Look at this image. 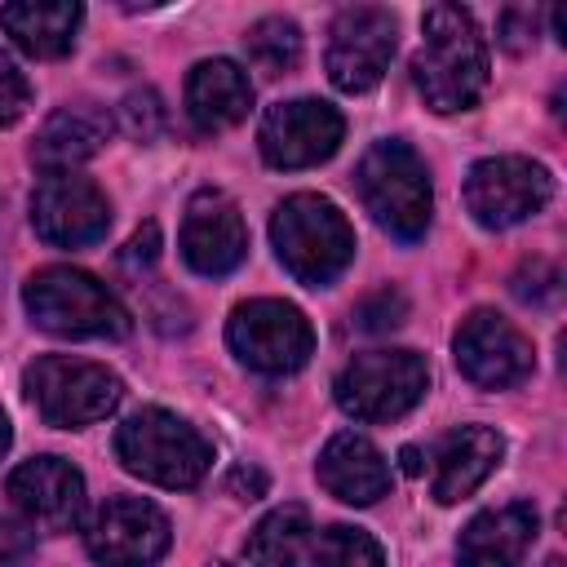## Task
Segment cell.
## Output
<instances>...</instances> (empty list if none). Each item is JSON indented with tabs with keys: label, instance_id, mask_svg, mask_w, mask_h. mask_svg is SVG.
<instances>
[{
	"label": "cell",
	"instance_id": "obj_37",
	"mask_svg": "<svg viewBox=\"0 0 567 567\" xmlns=\"http://www.w3.org/2000/svg\"><path fill=\"white\" fill-rule=\"evenodd\" d=\"M213 567H230V563H213Z\"/></svg>",
	"mask_w": 567,
	"mask_h": 567
},
{
	"label": "cell",
	"instance_id": "obj_32",
	"mask_svg": "<svg viewBox=\"0 0 567 567\" xmlns=\"http://www.w3.org/2000/svg\"><path fill=\"white\" fill-rule=\"evenodd\" d=\"M155 257H159V226H155V221H146V226H142V230H133V239L124 244L120 266H124L128 275H142V270H151V266H155Z\"/></svg>",
	"mask_w": 567,
	"mask_h": 567
},
{
	"label": "cell",
	"instance_id": "obj_17",
	"mask_svg": "<svg viewBox=\"0 0 567 567\" xmlns=\"http://www.w3.org/2000/svg\"><path fill=\"white\" fill-rule=\"evenodd\" d=\"M505 456V439L487 425H456L430 447V492L439 505L470 496Z\"/></svg>",
	"mask_w": 567,
	"mask_h": 567
},
{
	"label": "cell",
	"instance_id": "obj_33",
	"mask_svg": "<svg viewBox=\"0 0 567 567\" xmlns=\"http://www.w3.org/2000/svg\"><path fill=\"white\" fill-rule=\"evenodd\" d=\"M226 487H230L235 496L252 501V496H261V492H266V474H261V470H248V465H235V470H230V478H226Z\"/></svg>",
	"mask_w": 567,
	"mask_h": 567
},
{
	"label": "cell",
	"instance_id": "obj_28",
	"mask_svg": "<svg viewBox=\"0 0 567 567\" xmlns=\"http://www.w3.org/2000/svg\"><path fill=\"white\" fill-rule=\"evenodd\" d=\"M27 106H31V84H27V75L18 71V62L0 49V128L18 124V120L27 115Z\"/></svg>",
	"mask_w": 567,
	"mask_h": 567
},
{
	"label": "cell",
	"instance_id": "obj_24",
	"mask_svg": "<svg viewBox=\"0 0 567 567\" xmlns=\"http://www.w3.org/2000/svg\"><path fill=\"white\" fill-rule=\"evenodd\" d=\"M244 49L266 75H284L301 62V31H297L292 18H261V22L248 27Z\"/></svg>",
	"mask_w": 567,
	"mask_h": 567
},
{
	"label": "cell",
	"instance_id": "obj_26",
	"mask_svg": "<svg viewBox=\"0 0 567 567\" xmlns=\"http://www.w3.org/2000/svg\"><path fill=\"white\" fill-rule=\"evenodd\" d=\"M120 124L133 142H155L159 128H164V106H159V93L155 89H133L124 102H120Z\"/></svg>",
	"mask_w": 567,
	"mask_h": 567
},
{
	"label": "cell",
	"instance_id": "obj_16",
	"mask_svg": "<svg viewBox=\"0 0 567 567\" xmlns=\"http://www.w3.org/2000/svg\"><path fill=\"white\" fill-rule=\"evenodd\" d=\"M9 496L40 532H71L84 509V478L62 456H31L9 474Z\"/></svg>",
	"mask_w": 567,
	"mask_h": 567
},
{
	"label": "cell",
	"instance_id": "obj_6",
	"mask_svg": "<svg viewBox=\"0 0 567 567\" xmlns=\"http://www.w3.org/2000/svg\"><path fill=\"white\" fill-rule=\"evenodd\" d=\"M22 385H27V399L35 403V412L58 430H80V425L111 416L124 394L115 372H106L102 363H89V359H71V354L35 359L22 372Z\"/></svg>",
	"mask_w": 567,
	"mask_h": 567
},
{
	"label": "cell",
	"instance_id": "obj_13",
	"mask_svg": "<svg viewBox=\"0 0 567 567\" xmlns=\"http://www.w3.org/2000/svg\"><path fill=\"white\" fill-rule=\"evenodd\" d=\"M394 58V18L377 4L341 9L328 31V80L341 93L372 89Z\"/></svg>",
	"mask_w": 567,
	"mask_h": 567
},
{
	"label": "cell",
	"instance_id": "obj_20",
	"mask_svg": "<svg viewBox=\"0 0 567 567\" xmlns=\"http://www.w3.org/2000/svg\"><path fill=\"white\" fill-rule=\"evenodd\" d=\"M111 137V115L80 102V106H62L44 120V128L35 133L31 159L44 173H75L84 159H93Z\"/></svg>",
	"mask_w": 567,
	"mask_h": 567
},
{
	"label": "cell",
	"instance_id": "obj_12",
	"mask_svg": "<svg viewBox=\"0 0 567 567\" xmlns=\"http://www.w3.org/2000/svg\"><path fill=\"white\" fill-rule=\"evenodd\" d=\"M31 226L44 244L84 248V244H97L106 235L111 204L80 173H44L40 186L31 190Z\"/></svg>",
	"mask_w": 567,
	"mask_h": 567
},
{
	"label": "cell",
	"instance_id": "obj_18",
	"mask_svg": "<svg viewBox=\"0 0 567 567\" xmlns=\"http://www.w3.org/2000/svg\"><path fill=\"white\" fill-rule=\"evenodd\" d=\"M532 540H536V509L527 501H509L465 523L456 540V558L461 567H523Z\"/></svg>",
	"mask_w": 567,
	"mask_h": 567
},
{
	"label": "cell",
	"instance_id": "obj_22",
	"mask_svg": "<svg viewBox=\"0 0 567 567\" xmlns=\"http://www.w3.org/2000/svg\"><path fill=\"white\" fill-rule=\"evenodd\" d=\"M84 9L71 0H13L0 9V27L31 58H62L75 44Z\"/></svg>",
	"mask_w": 567,
	"mask_h": 567
},
{
	"label": "cell",
	"instance_id": "obj_15",
	"mask_svg": "<svg viewBox=\"0 0 567 567\" xmlns=\"http://www.w3.org/2000/svg\"><path fill=\"white\" fill-rule=\"evenodd\" d=\"M248 252V226L239 204L221 190H195L182 217V257L195 275H230Z\"/></svg>",
	"mask_w": 567,
	"mask_h": 567
},
{
	"label": "cell",
	"instance_id": "obj_21",
	"mask_svg": "<svg viewBox=\"0 0 567 567\" xmlns=\"http://www.w3.org/2000/svg\"><path fill=\"white\" fill-rule=\"evenodd\" d=\"M248 106H252V84L239 62L208 58L186 75V111H190L195 128L221 133V128L239 124L248 115Z\"/></svg>",
	"mask_w": 567,
	"mask_h": 567
},
{
	"label": "cell",
	"instance_id": "obj_1",
	"mask_svg": "<svg viewBox=\"0 0 567 567\" xmlns=\"http://www.w3.org/2000/svg\"><path fill=\"white\" fill-rule=\"evenodd\" d=\"M412 80L439 115L465 111L487 89V44L478 22L461 4H430L421 18V49L412 58Z\"/></svg>",
	"mask_w": 567,
	"mask_h": 567
},
{
	"label": "cell",
	"instance_id": "obj_29",
	"mask_svg": "<svg viewBox=\"0 0 567 567\" xmlns=\"http://www.w3.org/2000/svg\"><path fill=\"white\" fill-rule=\"evenodd\" d=\"M514 297L518 301H532V306H549L558 297V270L549 261H532L514 275Z\"/></svg>",
	"mask_w": 567,
	"mask_h": 567
},
{
	"label": "cell",
	"instance_id": "obj_31",
	"mask_svg": "<svg viewBox=\"0 0 567 567\" xmlns=\"http://www.w3.org/2000/svg\"><path fill=\"white\" fill-rule=\"evenodd\" d=\"M35 549V536L13 514H0V567H27Z\"/></svg>",
	"mask_w": 567,
	"mask_h": 567
},
{
	"label": "cell",
	"instance_id": "obj_25",
	"mask_svg": "<svg viewBox=\"0 0 567 567\" xmlns=\"http://www.w3.org/2000/svg\"><path fill=\"white\" fill-rule=\"evenodd\" d=\"M315 567H385V554L363 527L332 523L315 540Z\"/></svg>",
	"mask_w": 567,
	"mask_h": 567
},
{
	"label": "cell",
	"instance_id": "obj_5",
	"mask_svg": "<svg viewBox=\"0 0 567 567\" xmlns=\"http://www.w3.org/2000/svg\"><path fill=\"white\" fill-rule=\"evenodd\" d=\"M27 315L53 337H124L128 310L120 297L75 266H44L22 288Z\"/></svg>",
	"mask_w": 567,
	"mask_h": 567
},
{
	"label": "cell",
	"instance_id": "obj_34",
	"mask_svg": "<svg viewBox=\"0 0 567 567\" xmlns=\"http://www.w3.org/2000/svg\"><path fill=\"white\" fill-rule=\"evenodd\" d=\"M399 461H403V470H408V474H421V470H425V465H421V447H403V452H399Z\"/></svg>",
	"mask_w": 567,
	"mask_h": 567
},
{
	"label": "cell",
	"instance_id": "obj_4",
	"mask_svg": "<svg viewBox=\"0 0 567 567\" xmlns=\"http://www.w3.org/2000/svg\"><path fill=\"white\" fill-rule=\"evenodd\" d=\"M354 186H359V199L381 230H390L403 244L425 235L434 195H430L425 159L408 142H377L359 159Z\"/></svg>",
	"mask_w": 567,
	"mask_h": 567
},
{
	"label": "cell",
	"instance_id": "obj_10",
	"mask_svg": "<svg viewBox=\"0 0 567 567\" xmlns=\"http://www.w3.org/2000/svg\"><path fill=\"white\" fill-rule=\"evenodd\" d=\"M168 540V518L142 496H111L84 527V545L102 567H151L164 558Z\"/></svg>",
	"mask_w": 567,
	"mask_h": 567
},
{
	"label": "cell",
	"instance_id": "obj_9",
	"mask_svg": "<svg viewBox=\"0 0 567 567\" xmlns=\"http://www.w3.org/2000/svg\"><path fill=\"white\" fill-rule=\"evenodd\" d=\"M554 195V177L545 164L527 155H492L478 159L465 177V208L474 213L478 226L505 230L540 213Z\"/></svg>",
	"mask_w": 567,
	"mask_h": 567
},
{
	"label": "cell",
	"instance_id": "obj_3",
	"mask_svg": "<svg viewBox=\"0 0 567 567\" xmlns=\"http://www.w3.org/2000/svg\"><path fill=\"white\" fill-rule=\"evenodd\" d=\"M115 456L124 461L128 474L159 487H195L213 465L208 439L168 408L133 412L115 430Z\"/></svg>",
	"mask_w": 567,
	"mask_h": 567
},
{
	"label": "cell",
	"instance_id": "obj_7",
	"mask_svg": "<svg viewBox=\"0 0 567 567\" xmlns=\"http://www.w3.org/2000/svg\"><path fill=\"white\" fill-rule=\"evenodd\" d=\"M337 403L354 421H394L430 390V368L416 350H368L337 372Z\"/></svg>",
	"mask_w": 567,
	"mask_h": 567
},
{
	"label": "cell",
	"instance_id": "obj_35",
	"mask_svg": "<svg viewBox=\"0 0 567 567\" xmlns=\"http://www.w3.org/2000/svg\"><path fill=\"white\" fill-rule=\"evenodd\" d=\"M9 452V421H4V412H0V456Z\"/></svg>",
	"mask_w": 567,
	"mask_h": 567
},
{
	"label": "cell",
	"instance_id": "obj_23",
	"mask_svg": "<svg viewBox=\"0 0 567 567\" xmlns=\"http://www.w3.org/2000/svg\"><path fill=\"white\" fill-rule=\"evenodd\" d=\"M310 532V514L306 505H279L270 509L244 540L239 567H297L301 545Z\"/></svg>",
	"mask_w": 567,
	"mask_h": 567
},
{
	"label": "cell",
	"instance_id": "obj_19",
	"mask_svg": "<svg viewBox=\"0 0 567 567\" xmlns=\"http://www.w3.org/2000/svg\"><path fill=\"white\" fill-rule=\"evenodd\" d=\"M319 483L346 505H372L390 492V465L372 439L341 430L319 452Z\"/></svg>",
	"mask_w": 567,
	"mask_h": 567
},
{
	"label": "cell",
	"instance_id": "obj_27",
	"mask_svg": "<svg viewBox=\"0 0 567 567\" xmlns=\"http://www.w3.org/2000/svg\"><path fill=\"white\" fill-rule=\"evenodd\" d=\"M403 315H408V301H403V292H394V288H377V292H368V297L354 306V323H359L363 332H390V328L403 323Z\"/></svg>",
	"mask_w": 567,
	"mask_h": 567
},
{
	"label": "cell",
	"instance_id": "obj_36",
	"mask_svg": "<svg viewBox=\"0 0 567 567\" xmlns=\"http://www.w3.org/2000/svg\"><path fill=\"white\" fill-rule=\"evenodd\" d=\"M545 567H563V563H558V558H549V563H545Z\"/></svg>",
	"mask_w": 567,
	"mask_h": 567
},
{
	"label": "cell",
	"instance_id": "obj_14",
	"mask_svg": "<svg viewBox=\"0 0 567 567\" xmlns=\"http://www.w3.org/2000/svg\"><path fill=\"white\" fill-rule=\"evenodd\" d=\"M456 368L483 390H509L532 372V341L496 310H474L456 328Z\"/></svg>",
	"mask_w": 567,
	"mask_h": 567
},
{
	"label": "cell",
	"instance_id": "obj_2",
	"mask_svg": "<svg viewBox=\"0 0 567 567\" xmlns=\"http://www.w3.org/2000/svg\"><path fill=\"white\" fill-rule=\"evenodd\" d=\"M270 239L284 270L306 288L332 284L354 257V230L323 195H288L270 217Z\"/></svg>",
	"mask_w": 567,
	"mask_h": 567
},
{
	"label": "cell",
	"instance_id": "obj_11",
	"mask_svg": "<svg viewBox=\"0 0 567 567\" xmlns=\"http://www.w3.org/2000/svg\"><path fill=\"white\" fill-rule=\"evenodd\" d=\"M346 120L337 106L319 97H297V102H275L261 115V159L270 168H310L328 159L341 146Z\"/></svg>",
	"mask_w": 567,
	"mask_h": 567
},
{
	"label": "cell",
	"instance_id": "obj_8",
	"mask_svg": "<svg viewBox=\"0 0 567 567\" xmlns=\"http://www.w3.org/2000/svg\"><path fill=\"white\" fill-rule=\"evenodd\" d=\"M226 341H230V350L248 368L284 377V372H297L310 359L315 328H310V319L292 301L257 297V301L235 306V315L226 323Z\"/></svg>",
	"mask_w": 567,
	"mask_h": 567
},
{
	"label": "cell",
	"instance_id": "obj_30",
	"mask_svg": "<svg viewBox=\"0 0 567 567\" xmlns=\"http://www.w3.org/2000/svg\"><path fill=\"white\" fill-rule=\"evenodd\" d=\"M536 31H540V13L527 9V4H514L501 13V44L509 53H527L536 44Z\"/></svg>",
	"mask_w": 567,
	"mask_h": 567
}]
</instances>
